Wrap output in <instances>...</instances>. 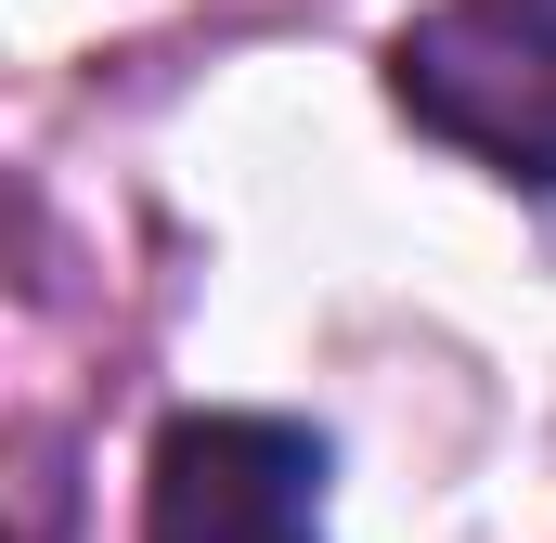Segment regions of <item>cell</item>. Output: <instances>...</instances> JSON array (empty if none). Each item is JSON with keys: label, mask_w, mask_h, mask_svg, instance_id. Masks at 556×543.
<instances>
[{"label": "cell", "mask_w": 556, "mask_h": 543, "mask_svg": "<svg viewBox=\"0 0 556 543\" xmlns=\"http://www.w3.org/2000/svg\"><path fill=\"white\" fill-rule=\"evenodd\" d=\"M142 543H324V440L298 414H168Z\"/></svg>", "instance_id": "7a4b0ae2"}, {"label": "cell", "mask_w": 556, "mask_h": 543, "mask_svg": "<svg viewBox=\"0 0 556 543\" xmlns=\"http://www.w3.org/2000/svg\"><path fill=\"white\" fill-rule=\"evenodd\" d=\"M402 117L556 194V0H440L389 39Z\"/></svg>", "instance_id": "6da1fadb"}]
</instances>
